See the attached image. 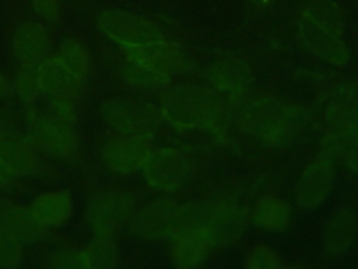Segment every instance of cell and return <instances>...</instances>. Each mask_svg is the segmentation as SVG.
Returning a JSON list of instances; mask_svg holds the SVG:
<instances>
[{"label":"cell","instance_id":"74e56055","mask_svg":"<svg viewBox=\"0 0 358 269\" xmlns=\"http://www.w3.org/2000/svg\"><path fill=\"white\" fill-rule=\"evenodd\" d=\"M357 3H358V0H357Z\"/></svg>","mask_w":358,"mask_h":269},{"label":"cell","instance_id":"e0dca14e","mask_svg":"<svg viewBox=\"0 0 358 269\" xmlns=\"http://www.w3.org/2000/svg\"><path fill=\"white\" fill-rule=\"evenodd\" d=\"M13 48L22 64L38 66L49 52V35L39 22H24L14 32Z\"/></svg>","mask_w":358,"mask_h":269},{"label":"cell","instance_id":"9a60e30c","mask_svg":"<svg viewBox=\"0 0 358 269\" xmlns=\"http://www.w3.org/2000/svg\"><path fill=\"white\" fill-rule=\"evenodd\" d=\"M213 247L211 235L206 227L179 230L172 238L171 258L178 268H194L208 256Z\"/></svg>","mask_w":358,"mask_h":269},{"label":"cell","instance_id":"7402d4cb","mask_svg":"<svg viewBox=\"0 0 358 269\" xmlns=\"http://www.w3.org/2000/svg\"><path fill=\"white\" fill-rule=\"evenodd\" d=\"M256 226L270 231H284L289 224L288 205L271 195L260 198L252 212Z\"/></svg>","mask_w":358,"mask_h":269},{"label":"cell","instance_id":"2e32d148","mask_svg":"<svg viewBox=\"0 0 358 269\" xmlns=\"http://www.w3.org/2000/svg\"><path fill=\"white\" fill-rule=\"evenodd\" d=\"M208 78L217 90L234 94L249 88L252 70L249 64L236 55H221L208 67Z\"/></svg>","mask_w":358,"mask_h":269},{"label":"cell","instance_id":"7a4b0ae2","mask_svg":"<svg viewBox=\"0 0 358 269\" xmlns=\"http://www.w3.org/2000/svg\"><path fill=\"white\" fill-rule=\"evenodd\" d=\"M243 226V213L235 202L229 199L199 200L180 207L178 231L206 227L215 247L234 242L242 234Z\"/></svg>","mask_w":358,"mask_h":269},{"label":"cell","instance_id":"3957f363","mask_svg":"<svg viewBox=\"0 0 358 269\" xmlns=\"http://www.w3.org/2000/svg\"><path fill=\"white\" fill-rule=\"evenodd\" d=\"M324 119L327 133L320 142V154L330 160L345 157L358 142V106L331 99Z\"/></svg>","mask_w":358,"mask_h":269},{"label":"cell","instance_id":"ba28073f","mask_svg":"<svg viewBox=\"0 0 358 269\" xmlns=\"http://www.w3.org/2000/svg\"><path fill=\"white\" fill-rule=\"evenodd\" d=\"M124 50L131 63L148 67L168 77L169 74L186 71L190 67V59L185 49L178 43L165 42L164 39L124 48Z\"/></svg>","mask_w":358,"mask_h":269},{"label":"cell","instance_id":"ffe728a7","mask_svg":"<svg viewBox=\"0 0 358 269\" xmlns=\"http://www.w3.org/2000/svg\"><path fill=\"white\" fill-rule=\"evenodd\" d=\"M73 210L71 196L67 191H49L34 199L31 212L43 227L62 226Z\"/></svg>","mask_w":358,"mask_h":269},{"label":"cell","instance_id":"f1b7e54d","mask_svg":"<svg viewBox=\"0 0 358 269\" xmlns=\"http://www.w3.org/2000/svg\"><path fill=\"white\" fill-rule=\"evenodd\" d=\"M248 269H278L282 268L280 256L266 245H257L253 248L245 261Z\"/></svg>","mask_w":358,"mask_h":269},{"label":"cell","instance_id":"7c38bea8","mask_svg":"<svg viewBox=\"0 0 358 269\" xmlns=\"http://www.w3.org/2000/svg\"><path fill=\"white\" fill-rule=\"evenodd\" d=\"M143 170L148 184L162 191H173L185 182L189 164L178 150L161 149L150 153Z\"/></svg>","mask_w":358,"mask_h":269},{"label":"cell","instance_id":"f546056e","mask_svg":"<svg viewBox=\"0 0 358 269\" xmlns=\"http://www.w3.org/2000/svg\"><path fill=\"white\" fill-rule=\"evenodd\" d=\"M21 245L20 241L0 226V266L13 268L20 263Z\"/></svg>","mask_w":358,"mask_h":269},{"label":"cell","instance_id":"ac0fdd59","mask_svg":"<svg viewBox=\"0 0 358 269\" xmlns=\"http://www.w3.org/2000/svg\"><path fill=\"white\" fill-rule=\"evenodd\" d=\"M358 227L357 213L350 206L337 209L323 230V248L331 255H340L352 244Z\"/></svg>","mask_w":358,"mask_h":269},{"label":"cell","instance_id":"d6986e66","mask_svg":"<svg viewBox=\"0 0 358 269\" xmlns=\"http://www.w3.org/2000/svg\"><path fill=\"white\" fill-rule=\"evenodd\" d=\"M306 123L308 113L305 109L298 105L282 104L262 142L268 146H287L305 130Z\"/></svg>","mask_w":358,"mask_h":269},{"label":"cell","instance_id":"44dd1931","mask_svg":"<svg viewBox=\"0 0 358 269\" xmlns=\"http://www.w3.org/2000/svg\"><path fill=\"white\" fill-rule=\"evenodd\" d=\"M0 226L18 241L34 242L43 235L45 227L36 220L31 209L21 206H4L0 209Z\"/></svg>","mask_w":358,"mask_h":269},{"label":"cell","instance_id":"e575fe53","mask_svg":"<svg viewBox=\"0 0 358 269\" xmlns=\"http://www.w3.org/2000/svg\"><path fill=\"white\" fill-rule=\"evenodd\" d=\"M13 175L14 174L10 171V168L6 165V163L0 157V188L8 186L13 181Z\"/></svg>","mask_w":358,"mask_h":269},{"label":"cell","instance_id":"484cf974","mask_svg":"<svg viewBox=\"0 0 358 269\" xmlns=\"http://www.w3.org/2000/svg\"><path fill=\"white\" fill-rule=\"evenodd\" d=\"M57 57L81 80L87 76L90 70V56L87 49L77 39H64L60 45Z\"/></svg>","mask_w":358,"mask_h":269},{"label":"cell","instance_id":"8d00e7d4","mask_svg":"<svg viewBox=\"0 0 358 269\" xmlns=\"http://www.w3.org/2000/svg\"><path fill=\"white\" fill-rule=\"evenodd\" d=\"M252 4H255L259 8H264L273 3V0H250Z\"/></svg>","mask_w":358,"mask_h":269},{"label":"cell","instance_id":"6da1fadb","mask_svg":"<svg viewBox=\"0 0 358 269\" xmlns=\"http://www.w3.org/2000/svg\"><path fill=\"white\" fill-rule=\"evenodd\" d=\"M162 115L175 126L218 129L228 116L229 106L214 92L192 84L169 88L161 98Z\"/></svg>","mask_w":358,"mask_h":269},{"label":"cell","instance_id":"d590c367","mask_svg":"<svg viewBox=\"0 0 358 269\" xmlns=\"http://www.w3.org/2000/svg\"><path fill=\"white\" fill-rule=\"evenodd\" d=\"M8 85H7V80L4 78V76L0 73V97H4L7 94Z\"/></svg>","mask_w":358,"mask_h":269},{"label":"cell","instance_id":"1f68e13d","mask_svg":"<svg viewBox=\"0 0 358 269\" xmlns=\"http://www.w3.org/2000/svg\"><path fill=\"white\" fill-rule=\"evenodd\" d=\"M333 99L358 106V81H345L338 84L333 91Z\"/></svg>","mask_w":358,"mask_h":269},{"label":"cell","instance_id":"52a82bcc","mask_svg":"<svg viewBox=\"0 0 358 269\" xmlns=\"http://www.w3.org/2000/svg\"><path fill=\"white\" fill-rule=\"evenodd\" d=\"M180 206L169 199L150 202L130 219L131 231L147 240H159L173 235L179 227Z\"/></svg>","mask_w":358,"mask_h":269},{"label":"cell","instance_id":"603a6c76","mask_svg":"<svg viewBox=\"0 0 358 269\" xmlns=\"http://www.w3.org/2000/svg\"><path fill=\"white\" fill-rule=\"evenodd\" d=\"M0 157L15 175H27L36 168L34 150L18 139H0Z\"/></svg>","mask_w":358,"mask_h":269},{"label":"cell","instance_id":"83f0119b","mask_svg":"<svg viewBox=\"0 0 358 269\" xmlns=\"http://www.w3.org/2000/svg\"><path fill=\"white\" fill-rule=\"evenodd\" d=\"M15 88H17L18 97L24 104H28V105L34 104L39 92L35 66L22 64V67L18 70L15 77Z\"/></svg>","mask_w":358,"mask_h":269},{"label":"cell","instance_id":"277c9868","mask_svg":"<svg viewBox=\"0 0 358 269\" xmlns=\"http://www.w3.org/2000/svg\"><path fill=\"white\" fill-rule=\"evenodd\" d=\"M106 123L120 134L151 137L159 126L158 111L145 102L134 99H112L102 105Z\"/></svg>","mask_w":358,"mask_h":269},{"label":"cell","instance_id":"d4e9b609","mask_svg":"<svg viewBox=\"0 0 358 269\" xmlns=\"http://www.w3.org/2000/svg\"><path fill=\"white\" fill-rule=\"evenodd\" d=\"M90 262V268L106 269L113 268L117 262V249L112 234L95 233L94 240L84 249Z\"/></svg>","mask_w":358,"mask_h":269},{"label":"cell","instance_id":"4fadbf2b","mask_svg":"<svg viewBox=\"0 0 358 269\" xmlns=\"http://www.w3.org/2000/svg\"><path fill=\"white\" fill-rule=\"evenodd\" d=\"M150 153L145 137L122 134L105 143L102 149V161L109 170L127 174L143 168Z\"/></svg>","mask_w":358,"mask_h":269},{"label":"cell","instance_id":"8fae6325","mask_svg":"<svg viewBox=\"0 0 358 269\" xmlns=\"http://www.w3.org/2000/svg\"><path fill=\"white\" fill-rule=\"evenodd\" d=\"M296 28L302 45L317 57L334 64H345L348 62L350 52L341 36L320 27L303 13L298 18Z\"/></svg>","mask_w":358,"mask_h":269},{"label":"cell","instance_id":"30bf717a","mask_svg":"<svg viewBox=\"0 0 358 269\" xmlns=\"http://www.w3.org/2000/svg\"><path fill=\"white\" fill-rule=\"evenodd\" d=\"M39 91L48 94L53 102L70 105L76 99L81 78L77 77L57 56L42 60L36 67Z\"/></svg>","mask_w":358,"mask_h":269},{"label":"cell","instance_id":"8992f818","mask_svg":"<svg viewBox=\"0 0 358 269\" xmlns=\"http://www.w3.org/2000/svg\"><path fill=\"white\" fill-rule=\"evenodd\" d=\"M134 202V196L129 191H102L90 200L87 220L95 233L113 234L116 228L131 219Z\"/></svg>","mask_w":358,"mask_h":269},{"label":"cell","instance_id":"5bb4252c","mask_svg":"<svg viewBox=\"0 0 358 269\" xmlns=\"http://www.w3.org/2000/svg\"><path fill=\"white\" fill-rule=\"evenodd\" d=\"M333 172V161L326 157L303 170L295 186V199L302 209H313L324 200L331 186Z\"/></svg>","mask_w":358,"mask_h":269},{"label":"cell","instance_id":"4dcf8cb0","mask_svg":"<svg viewBox=\"0 0 358 269\" xmlns=\"http://www.w3.org/2000/svg\"><path fill=\"white\" fill-rule=\"evenodd\" d=\"M53 268L62 269H88L90 262L87 258L85 251H76V249H62L55 254L52 258Z\"/></svg>","mask_w":358,"mask_h":269},{"label":"cell","instance_id":"9c48e42d","mask_svg":"<svg viewBox=\"0 0 358 269\" xmlns=\"http://www.w3.org/2000/svg\"><path fill=\"white\" fill-rule=\"evenodd\" d=\"M34 130L36 142L49 154L59 158H70L76 154L78 139L70 116L55 111V113L39 118Z\"/></svg>","mask_w":358,"mask_h":269},{"label":"cell","instance_id":"836d02e7","mask_svg":"<svg viewBox=\"0 0 358 269\" xmlns=\"http://www.w3.org/2000/svg\"><path fill=\"white\" fill-rule=\"evenodd\" d=\"M344 160H345L348 168H350L352 172L358 174V142H357V143L352 146V149L347 153V156L344 157Z\"/></svg>","mask_w":358,"mask_h":269},{"label":"cell","instance_id":"4316f807","mask_svg":"<svg viewBox=\"0 0 358 269\" xmlns=\"http://www.w3.org/2000/svg\"><path fill=\"white\" fill-rule=\"evenodd\" d=\"M124 77L131 84L144 87V88L164 87L169 81L168 76H164V74L157 73L148 67H144V66H140V64H136L131 62H130V66H127L124 70Z\"/></svg>","mask_w":358,"mask_h":269},{"label":"cell","instance_id":"d6a6232c","mask_svg":"<svg viewBox=\"0 0 358 269\" xmlns=\"http://www.w3.org/2000/svg\"><path fill=\"white\" fill-rule=\"evenodd\" d=\"M36 14L46 20L55 21L59 17V0H31Z\"/></svg>","mask_w":358,"mask_h":269},{"label":"cell","instance_id":"5b68a950","mask_svg":"<svg viewBox=\"0 0 358 269\" xmlns=\"http://www.w3.org/2000/svg\"><path fill=\"white\" fill-rule=\"evenodd\" d=\"M99 29L124 48L164 39L161 29L150 20L124 10H108L98 17Z\"/></svg>","mask_w":358,"mask_h":269},{"label":"cell","instance_id":"cb8c5ba5","mask_svg":"<svg viewBox=\"0 0 358 269\" xmlns=\"http://www.w3.org/2000/svg\"><path fill=\"white\" fill-rule=\"evenodd\" d=\"M302 13L333 34L343 35V15L334 0H305Z\"/></svg>","mask_w":358,"mask_h":269}]
</instances>
